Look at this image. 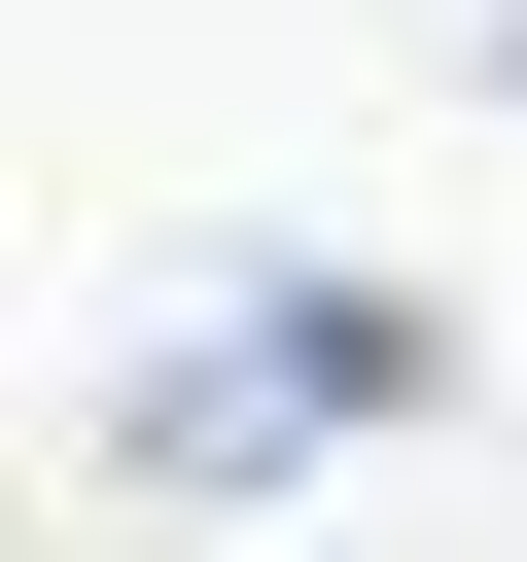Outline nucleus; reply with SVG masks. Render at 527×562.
<instances>
[{
  "label": "nucleus",
  "instance_id": "obj_1",
  "mask_svg": "<svg viewBox=\"0 0 527 562\" xmlns=\"http://www.w3.org/2000/svg\"><path fill=\"white\" fill-rule=\"evenodd\" d=\"M351 422H422V281H211V316L141 351V492H281V457H351Z\"/></svg>",
  "mask_w": 527,
  "mask_h": 562
},
{
  "label": "nucleus",
  "instance_id": "obj_2",
  "mask_svg": "<svg viewBox=\"0 0 527 562\" xmlns=\"http://www.w3.org/2000/svg\"><path fill=\"white\" fill-rule=\"evenodd\" d=\"M457 70H527V0H457Z\"/></svg>",
  "mask_w": 527,
  "mask_h": 562
}]
</instances>
